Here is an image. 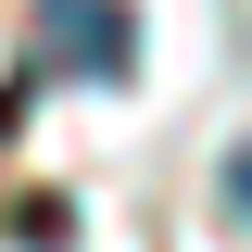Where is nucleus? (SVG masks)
Segmentation results:
<instances>
[{
	"instance_id": "1",
	"label": "nucleus",
	"mask_w": 252,
	"mask_h": 252,
	"mask_svg": "<svg viewBox=\"0 0 252 252\" xmlns=\"http://www.w3.org/2000/svg\"><path fill=\"white\" fill-rule=\"evenodd\" d=\"M38 38H51V63H76V76H126V63H139V13H126V0H38Z\"/></svg>"
},
{
	"instance_id": "2",
	"label": "nucleus",
	"mask_w": 252,
	"mask_h": 252,
	"mask_svg": "<svg viewBox=\"0 0 252 252\" xmlns=\"http://www.w3.org/2000/svg\"><path fill=\"white\" fill-rule=\"evenodd\" d=\"M227 202H240V215H252V152H227Z\"/></svg>"
}]
</instances>
